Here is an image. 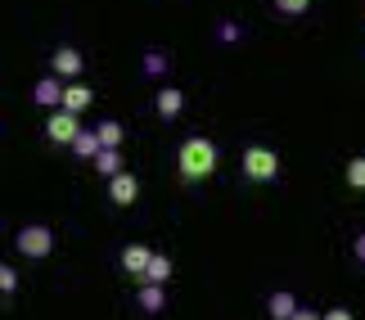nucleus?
I'll return each instance as SVG.
<instances>
[{"label":"nucleus","mask_w":365,"mask_h":320,"mask_svg":"<svg viewBox=\"0 0 365 320\" xmlns=\"http://www.w3.org/2000/svg\"><path fill=\"white\" fill-rule=\"evenodd\" d=\"M176 172H180V180H207L217 172V145L207 135H190L176 149Z\"/></svg>","instance_id":"nucleus-1"},{"label":"nucleus","mask_w":365,"mask_h":320,"mask_svg":"<svg viewBox=\"0 0 365 320\" xmlns=\"http://www.w3.org/2000/svg\"><path fill=\"white\" fill-rule=\"evenodd\" d=\"M240 172L248 180H257V185H266V180L279 176V154H275V149H266V145H248L244 154H240Z\"/></svg>","instance_id":"nucleus-2"},{"label":"nucleus","mask_w":365,"mask_h":320,"mask_svg":"<svg viewBox=\"0 0 365 320\" xmlns=\"http://www.w3.org/2000/svg\"><path fill=\"white\" fill-rule=\"evenodd\" d=\"M14 248H19L23 257L41 262V257H50V253H54V230H50V226H41V221H32V226H23L19 234H14Z\"/></svg>","instance_id":"nucleus-3"},{"label":"nucleus","mask_w":365,"mask_h":320,"mask_svg":"<svg viewBox=\"0 0 365 320\" xmlns=\"http://www.w3.org/2000/svg\"><path fill=\"white\" fill-rule=\"evenodd\" d=\"M77 118H81V113H68V108H50V118H46V140H50V145H68V149H73V140H77L81 131H86Z\"/></svg>","instance_id":"nucleus-4"},{"label":"nucleus","mask_w":365,"mask_h":320,"mask_svg":"<svg viewBox=\"0 0 365 320\" xmlns=\"http://www.w3.org/2000/svg\"><path fill=\"white\" fill-rule=\"evenodd\" d=\"M50 68H54V77H68V81H73V77H81L86 59H81V54H77L73 46H59V50L50 54Z\"/></svg>","instance_id":"nucleus-5"},{"label":"nucleus","mask_w":365,"mask_h":320,"mask_svg":"<svg viewBox=\"0 0 365 320\" xmlns=\"http://www.w3.org/2000/svg\"><path fill=\"white\" fill-rule=\"evenodd\" d=\"M180 108H185V91H176V86H158V95H153V113L158 118H180Z\"/></svg>","instance_id":"nucleus-6"},{"label":"nucleus","mask_w":365,"mask_h":320,"mask_svg":"<svg viewBox=\"0 0 365 320\" xmlns=\"http://www.w3.org/2000/svg\"><path fill=\"white\" fill-rule=\"evenodd\" d=\"M108 199H113L118 207H131V203L140 199V180H135L131 172H122V176H113V180H108Z\"/></svg>","instance_id":"nucleus-7"},{"label":"nucleus","mask_w":365,"mask_h":320,"mask_svg":"<svg viewBox=\"0 0 365 320\" xmlns=\"http://www.w3.org/2000/svg\"><path fill=\"white\" fill-rule=\"evenodd\" d=\"M149 262H153V253H149L145 244H126L122 248V271L131 275V280H140V275L149 271Z\"/></svg>","instance_id":"nucleus-8"},{"label":"nucleus","mask_w":365,"mask_h":320,"mask_svg":"<svg viewBox=\"0 0 365 320\" xmlns=\"http://www.w3.org/2000/svg\"><path fill=\"white\" fill-rule=\"evenodd\" d=\"M63 91L68 86H59V77H41L36 86H32V100L41 108H63Z\"/></svg>","instance_id":"nucleus-9"},{"label":"nucleus","mask_w":365,"mask_h":320,"mask_svg":"<svg viewBox=\"0 0 365 320\" xmlns=\"http://www.w3.org/2000/svg\"><path fill=\"white\" fill-rule=\"evenodd\" d=\"M266 311H271V320H293L298 316V298H293L289 289H275V294L266 298Z\"/></svg>","instance_id":"nucleus-10"},{"label":"nucleus","mask_w":365,"mask_h":320,"mask_svg":"<svg viewBox=\"0 0 365 320\" xmlns=\"http://www.w3.org/2000/svg\"><path fill=\"white\" fill-rule=\"evenodd\" d=\"M91 104H95V91L81 86V81H73V86L63 91V108H68V113H86Z\"/></svg>","instance_id":"nucleus-11"},{"label":"nucleus","mask_w":365,"mask_h":320,"mask_svg":"<svg viewBox=\"0 0 365 320\" xmlns=\"http://www.w3.org/2000/svg\"><path fill=\"white\" fill-rule=\"evenodd\" d=\"M135 302H140V311H163L167 307V284H140V294H135Z\"/></svg>","instance_id":"nucleus-12"},{"label":"nucleus","mask_w":365,"mask_h":320,"mask_svg":"<svg viewBox=\"0 0 365 320\" xmlns=\"http://www.w3.org/2000/svg\"><path fill=\"white\" fill-rule=\"evenodd\" d=\"M100 149H104V140H100V131H81L77 140H73V154H77L81 162H95V158H100Z\"/></svg>","instance_id":"nucleus-13"},{"label":"nucleus","mask_w":365,"mask_h":320,"mask_svg":"<svg viewBox=\"0 0 365 320\" xmlns=\"http://www.w3.org/2000/svg\"><path fill=\"white\" fill-rule=\"evenodd\" d=\"M167 280H172V257L153 253V262H149V271L140 275V284H167Z\"/></svg>","instance_id":"nucleus-14"},{"label":"nucleus","mask_w":365,"mask_h":320,"mask_svg":"<svg viewBox=\"0 0 365 320\" xmlns=\"http://www.w3.org/2000/svg\"><path fill=\"white\" fill-rule=\"evenodd\" d=\"M95 172L108 176V180L122 176V172H126V167H122V149H100V158H95Z\"/></svg>","instance_id":"nucleus-15"},{"label":"nucleus","mask_w":365,"mask_h":320,"mask_svg":"<svg viewBox=\"0 0 365 320\" xmlns=\"http://www.w3.org/2000/svg\"><path fill=\"white\" fill-rule=\"evenodd\" d=\"M307 9H312V0H275V14H279V19H302Z\"/></svg>","instance_id":"nucleus-16"},{"label":"nucleus","mask_w":365,"mask_h":320,"mask_svg":"<svg viewBox=\"0 0 365 320\" xmlns=\"http://www.w3.org/2000/svg\"><path fill=\"white\" fill-rule=\"evenodd\" d=\"M100 140H104V149H122V122H100Z\"/></svg>","instance_id":"nucleus-17"},{"label":"nucleus","mask_w":365,"mask_h":320,"mask_svg":"<svg viewBox=\"0 0 365 320\" xmlns=\"http://www.w3.org/2000/svg\"><path fill=\"white\" fill-rule=\"evenodd\" d=\"M347 190H365V154L347 158Z\"/></svg>","instance_id":"nucleus-18"},{"label":"nucleus","mask_w":365,"mask_h":320,"mask_svg":"<svg viewBox=\"0 0 365 320\" xmlns=\"http://www.w3.org/2000/svg\"><path fill=\"white\" fill-rule=\"evenodd\" d=\"M167 63H172V59H167L163 50H149V54H145V73H149V77H158Z\"/></svg>","instance_id":"nucleus-19"},{"label":"nucleus","mask_w":365,"mask_h":320,"mask_svg":"<svg viewBox=\"0 0 365 320\" xmlns=\"http://www.w3.org/2000/svg\"><path fill=\"white\" fill-rule=\"evenodd\" d=\"M0 289H5V294L19 289V271H14V267H0Z\"/></svg>","instance_id":"nucleus-20"},{"label":"nucleus","mask_w":365,"mask_h":320,"mask_svg":"<svg viewBox=\"0 0 365 320\" xmlns=\"http://www.w3.org/2000/svg\"><path fill=\"white\" fill-rule=\"evenodd\" d=\"M217 36H221V41H240V27H235V23H221Z\"/></svg>","instance_id":"nucleus-21"},{"label":"nucleus","mask_w":365,"mask_h":320,"mask_svg":"<svg viewBox=\"0 0 365 320\" xmlns=\"http://www.w3.org/2000/svg\"><path fill=\"white\" fill-rule=\"evenodd\" d=\"M352 257H356V262H361V267H365V230H361V234H356V239H352Z\"/></svg>","instance_id":"nucleus-22"},{"label":"nucleus","mask_w":365,"mask_h":320,"mask_svg":"<svg viewBox=\"0 0 365 320\" xmlns=\"http://www.w3.org/2000/svg\"><path fill=\"white\" fill-rule=\"evenodd\" d=\"M325 320H356V316L347 311V307H329V311H325Z\"/></svg>","instance_id":"nucleus-23"},{"label":"nucleus","mask_w":365,"mask_h":320,"mask_svg":"<svg viewBox=\"0 0 365 320\" xmlns=\"http://www.w3.org/2000/svg\"><path fill=\"white\" fill-rule=\"evenodd\" d=\"M293 320H325V316H316L312 307H298V316H293Z\"/></svg>","instance_id":"nucleus-24"}]
</instances>
